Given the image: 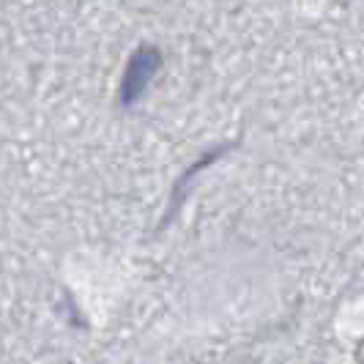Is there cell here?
<instances>
[{"instance_id":"cell-1","label":"cell","mask_w":364,"mask_h":364,"mask_svg":"<svg viewBox=\"0 0 364 364\" xmlns=\"http://www.w3.org/2000/svg\"><path fill=\"white\" fill-rule=\"evenodd\" d=\"M159 72H162V53L156 47H151V44L137 47L127 60L121 91H118V102L124 107H134L146 96L148 85L154 82V77Z\"/></svg>"}]
</instances>
